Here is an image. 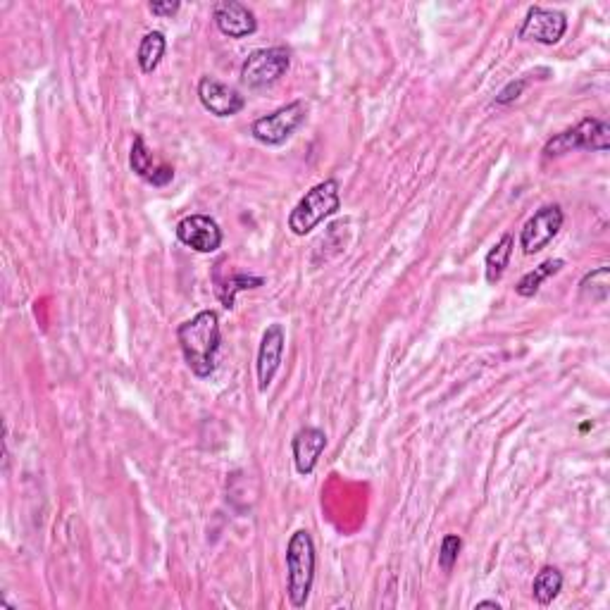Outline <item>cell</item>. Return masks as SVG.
Returning a JSON list of instances; mask_svg holds the SVG:
<instances>
[{"mask_svg": "<svg viewBox=\"0 0 610 610\" xmlns=\"http://www.w3.org/2000/svg\"><path fill=\"white\" fill-rule=\"evenodd\" d=\"M179 346H182L186 365L196 377H210L215 372V358L220 351V317L215 310H203L177 329Z\"/></svg>", "mask_w": 610, "mask_h": 610, "instance_id": "1", "label": "cell"}, {"mask_svg": "<svg viewBox=\"0 0 610 610\" xmlns=\"http://www.w3.org/2000/svg\"><path fill=\"white\" fill-rule=\"evenodd\" d=\"M315 582V544L308 529L291 534L286 546V591L291 606L303 608Z\"/></svg>", "mask_w": 610, "mask_h": 610, "instance_id": "2", "label": "cell"}, {"mask_svg": "<svg viewBox=\"0 0 610 610\" xmlns=\"http://www.w3.org/2000/svg\"><path fill=\"white\" fill-rule=\"evenodd\" d=\"M341 208V194H339V182L336 179H325L305 194L294 210L289 215V229L296 236L310 234L320 222H325L327 217L339 213Z\"/></svg>", "mask_w": 610, "mask_h": 610, "instance_id": "3", "label": "cell"}, {"mask_svg": "<svg viewBox=\"0 0 610 610\" xmlns=\"http://www.w3.org/2000/svg\"><path fill=\"white\" fill-rule=\"evenodd\" d=\"M577 148H584V151H599L606 153L610 148V127L603 120H596V117H584V120L577 124V127L568 129V132L553 136V139L544 146L546 158H558V155H565L570 151H577Z\"/></svg>", "mask_w": 610, "mask_h": 610, "instance_id": "4", "label": "cell"}, {"mask_svg": "<svg viewBox=\"0 0 610 610\" xmlns=\"http://www.w3.org/2000/svg\"><path fill=\"white\" fill-rule=\"evenodd\" d=\"M289 67V48H260V51H253L246 58L244 67H241V82H244L248 89H267V86H275L279 79L289 72Z\"/></svg>", "mask_w": 610, "mask_h": 610, "instance_id": "5", "label": "cell"}, {"mask_svg": "<svg viewBox=\"0 0 610 610\" xmlns=\"http://www.w3.org/2000/svg\"><path fill=\"white\" fill-rule=\"evenodd\" d=\"M305 117H308V105L303 101H294L255 120L251 134L255 141L265 143V146H279V143L294 136L296 129L305 122Z\"/></svg>", "mask_w": 610, "mask_h": 610, "instance_id": "6", "label": "cell"}, {"mask_svg": "<svg viewBox=\"0 0 610 610\" xmlns=\"http://www.w3.org/2000/svg\"><path fill=\"white\" fill-rule=\"evenodd\" d=\"M565 31H568V17H565V12L534 5V8L527 10L518 36L522 41H534L541 43V46H556L565 36Z\"/></svg>", "mask_w": 610, "mask_h": 610, "instance_id": "7", "label": "cell"}, {"mask_svg": "<svg viewBox=\"0 0 610 610\" xmlns=\"http://www.w3.org/2000/svg\"><path fill=\"white\" fill-rule=\"evenodd\" d=\"M563 210H560V205H544V208L537 210L532 217H529L525 227H522L520 234V246L522 253L525 255H534L539 253L541 248H546L551 244L553 239H556L560 227H563Z\"/></svg>", "mask_w": 610, "mask_h": 610, "instance_id": "8", "label": "cell"}, {"mask_svg": "<svg viewBox=\"0 0 610 610\" xmlns=\"http://www.w3.org/2000/svg\"><path fill=\"white\" fill-rule=\"evenodd\" d=\"M177 239L196 253H215L222 246V229L213 217L189 215L177 224Z\"/></svg>", "mask_w": 610, "mask_h": 610, "instance_id": "9", "label": "cell"}, {"mask_svg": "<svg viewBox=\"0 0 610 610\" xmlns=\"http://www.w3.org/2000/svg\"><path fill=\"white\" fill-rule=\"evenodd\" d=\"M198 98H201L203 108L215 117H232L236 112L244 110L246 98L232 86L217 82L213 77H203L198 84Z\"/></svg>", "mask_w": 610, "mask_h": 610, "instance_id": "10", "label": "cell"}, {"mask_svg": "<svg viewBox=\"0 0 610 610\" xmlns=\"http://www.w3.org/2000/svg\"><path fill=\"white\" fill-rule=\"evenodd\" d=\"M213 20L217 29L222 31L229 39H246V36L255 34L258 29V20H255L253 10L246 8L239 0H222L215 5Z\"/></svg>", "mask_w": 610, "mask_h": 610, "instance_id": "11", "label": "cell"}, {"mask_svg": "<svg viewBox=\"0 0 610 610\" xmlns=\"http://www.w3.org/2000/svg\"><path fill=\"white\" fill-rule=\"evenodd\" d=\"M284 327L282 325H270L265 329L263 341H260L258 348V389L267 391L270 389L272 379L279 372V365H282L284 356Z\"/></svg>", "mask_w": 610, "mask_h": 610, "instance_id": "12", "label": "cell"}, {"mask_svg": "<svg viewBox=\"0 0 610 610\" xmlns=\"http://www.w3.org/2000/svg\"><path fill=\"white\" fill-rule=\"evenodd\" d=\"M327 446V434L317 427L298 429L294 441H291V451H294V463L298 475L308 477L315 470L317 460Z\"/></svg>", "mask_w": 610, "mask_h": 610, "instance_id": "13", "label": "cell"}, {"mask_svg": "<svg viewBox=\"0 0 610 610\" xmlns=\"http://www.w3.org/2000/svg\"><path fill=\"white\" fill-rule=\"evenodd\" d=\"M513 248H515L513 234H503L499 244H496L487 253V258H484V270H487V282L489 284H499L503 275H506L510 255H513Z\"/></svg>", "mask_w": 610, "mask_h": 610, "instance_id": "14", "label": "cell"}, {"mask_svg": "<svg viewBox=\"0 0 610 610\" xmlns=\"http://www.w3.org/2000/svg\"><path fill=\"white\" fill-rule=\"evenodd\" d=\"M167 48L165 34L163 31H148L146 36L141 39L139 53H136V60H139V67L143 74H153L158 70L160 60H163Z\"/></svg>", "mask_w": 610, "mask_h": 610, "instance_id": "15", "label": "cell"}, {"mask_svg": "<svg viewBox=\"0 0 610 610\" xmlns=\"http://www.w3.org/2000/svg\"><path fill=\"white\" fill-rule=\"evenodd\" d=\"M563 267H565V260H560V258L544 260V263L537 265L532 272H527V275L520 279L518 286H515V291H518V296H522V298H532L541 289V284H544L549 277L558 275Z\"/></svg>", "mask_w": 610, "mask_h": 610, "instance_id": "16", "label": "cell"}, {"mask_svg": "<svg viewBox=\"0 0 610 610\" xmlns=\"http://www.w3.org/2000/svg\"><path fill=\"white\" fill-rule=\"evenodd\" d=\"M560 589H563V575H560L558 568H551V565L541 568L532 582V596L541 606H549V603L556 601Z\"/></svg>", "mask_w": 610, "mask_h": 610, "instance_id": "17", "label": "cell"}, {"mask_svg": "<svg viewBox=\"0 0 610 610\" xmlns=\"http://www.w3.org/2000/svg\"><path fill=\"white\" fill-rule=\"evenodd\" d=\"M265 279L263 277H253V275H234L232 279H227V282H222V279H217V298H220L222 305L227 310L234 308V301H236V294L244 289H258V286H263Z\"/></svg>", "mask_w": 610, "mask_h": 610, "instance_id": "18", "label": "cell"}, {"mask_svg": "<svg viewBox=\"0 0 610 610\" xmlns=\"http://www.w3.org/2000/svg\"><path fill=\"white\" fill-rule=\"evenodd\" d=\"M608 286H610V270L608 267H599V270L584 275L580 284L582 298H591L594 303H603L608 298Z\"/></svg>", "mask_w": 610, "mask_h": 610, "instance_id": "19", "label": "cell"}, {"mask_svg": "<svg viewBox=\"0 0 610 610\" xmlns=\"http://www.w3.org/2000/svg\"><path fill=\"white\" fill-rule=\"evenodd\" d=\"M129 165H132V170L139 174L141 179H151L155 167H153V155L148 153L146 143H143V136H134L132 143V153H129Z\"/></svg>", "mask_w": 610, "mask_h": 610, "instance_id": "20", "label": "cell"}, {"mask_svg": "<svg viewBox=\"0 0 610 610\" xmlns=\"http://www.w3.org/2000/svg\"><path fill=\"white\" fill-rule=\"evenodd\" d=\"M460 549H463V541H460V537H456V534H446L439 549V568L444 572H451L453 565L458 563Z\"/></svg>", "mask_w": 610, "mask_h": 610, "instance_id": "21", "label": "cell"}, {"mask_svg": "<svg viewBox=\"0 0 610 610\" xmlns=\"http://www.w3.org/2000/svg\"><path fill=\"white\" fill-rule=\"evenodd\" d=\"M527 86H529V77L515 79V82H510L508 86H503L501 93H499V96H496L494 103L496 105H508V103H513V101H518L522 93H525Z\"/></svg>", "mask_w": 610, "mask_h": 610, "instance_id": "22", "label": "cell"}, {"mask_svg": "<svg viewBox=\"0 0 610 610\" xmlns=\"http://www.w3.org/2000/svg\"><path fill=\"white\" fill-rule=\"evenodd\" d=\"M148 8H151L153 15L172 17V15H177V12H179V8H182V5H179L177 0H167V3H158V0H155V3L148 5Z\"/></svg>", "mask_w": 610, "mask_h": 610, "instance_id": "23", "label": "cell"}, {"mask_svg": "<svg viewBox=\"0 0 610 610\" xmlns=\"http://www.w3.org/2000/svg\"><path fill=\"white\" fill-rule=\"evenodd\" d=\"M174 179V170L172 167H167V165H160V167H155V172H153V177L148 179V184H153V186H167Z\"/></svg>", "mask_w": 610, "mask_h": 610, "instance_id": "24", "label": "cell"}, {"mask_svg": "<svg viewBox=\"0 0 610 610\" xmlns=\"http://www.w3.org/2000/svg\"><path fill=\"white\" fill-rule=\"evenodd\" d=\"M475 608H477V610H482V608H494V610H501V603H499V601H479Z\"/></svg>", "mask_w": 610, "mask_h": 610, "instance_id": "25", "label": "cell"}]
</instances>
